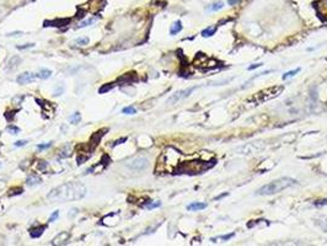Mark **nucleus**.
<instances>
[{
    "label": "nucleus",
    "instance_id": "obj_25",
    "mask_svg": "<svg viewBox=\"0 0 327 246\" xmlns=\"http://www.w3.org/2000/svg\"><path fill=\"white\" fill-rule=\"evenodd\" d=\"M224 5H223V3L221 2H219V3H215V4H213V6H210L209 9L212 10V11H217V10H219V9H221Z\"/></svg>",
    "mask_w": 327,
    "mask_h": 246
},
{
    "label": "nucleus",
    "instance_id": "obj_15",
    "mask_svg": "<svg viewBox=\"0 0 327 246\" xmlns=\"http://www.w3.org/2000/svg\"><path fill=\"white\" fill-rule=\"evenodd\" d=\"M44 229H46V225H42V227H39V228H36V229H32L31 231H30V235H31V238H39L42 234H43V231H44Z\"/></svg>",
    "mask_w": 327,
    "mask_h": 246
},
{
    "label": "nucleus",
    "instance_id": "obj_30",
    "mask_svg": "<svg viewBox=\"0 0 327 246\" xmlns=\"http://www.w3.org/2000/svg\"><path fill=\"white\" fill-rule=\"evenodd\" d=\"M52 147V143H46V144H39L37 145V149L38 150H43V149H47V148H49Z\"/></svg>",
    "mask_w": 327,
    "mask_h": 246
},
{
    "label": "nucleus",
    "instance_id": "obj_11",
    "mask_svg": "<svg viewBox=\"0 0 327 246\" xmlns=\"http://www.w3.org/2000/svg\"><path fill=\"white\" fill-rule=\"evenodd\" d=\"M70 153H72V144L66 143L65 145L62 147L58 156H59V158H68V156H70Z\"/></svg>",
    "mask_w": 327,
    "mask_h": 246
},
{
    "label": "nucleus",
    "instance_id": "obj_34",
    "mask_svg": "<svg viewBox=\"0 0 327 246\" xmlns=\"http://www.w3.org/2000/svg\"><path fill=\"white\" fill-rule=\"evenodd\" d=\"M320 8H325V9H326V11H325V14L327 12V0H322V4L320 5Z\"/></svg>",
    "mask_w": 327,
    "mask_h": 246
},
{
    "label": "nucleus",
    "instance_id": "obj_27",
    "mask_svg": "<svg viewBox=\"0 0 327 246\" xmlns=\"http://www.w3.org/2000/svg\"><path fill=\"white\" fill-rule=\"evenodd\" d=\"M48 166V164H47L46 161H38V164H37V169L39 170V171H43V170H46V167Z\"/></svg>",
    "mask_w": 327,
    "mask_h": 246
},
{
    "label": "nucleus",
    "instance_id": "obj_6",
    "mask_svg": "<svg viewBox=\"0 0 327 246\" xmlns=\"http://www.w3.org/2000/svg\"><path fill=\"white\" fill-rule=\"evenodd\" d=\"M148 166V160L145 158H137V159H133L129 164H128V167L134 170V171H142L144 170L145 167Z\"/></svg>",
    "mask_w": 327,
    "mask_h": 246
},
{
    "label": "nucleus",
    "instance_id": "obj_9",
    "mask_svg": "<svg viewBox=\"0 0 327 246\" xmlns=\"http://www.w3.org/2000/svg\"><path fill=\"white\" fill-rule=\"evenodd\" d=\"M135 80H137V76H135L134 73L124 74V75H122L121 78L117 79V81L121 83V84H130V83H133V81H135Z\"/></svg>",
    "mask_w": 327,
    "mask_h": 246
},
{
    "label": "nucleus",
    "instance_id": "obj_14",
    "mask_svg": "<svg viewBox=\"0 0 327 246\" xmlns=\"http://www.w3.org/2000/svg\"><path fill=\"white\" fill-rule=\"evenodd\" d=\"M51 75H52V70L46 69V68L41 69V70L36 74V76L39 78V79H48V78H51Z\"/></svg>",
    "mask_w": 327,
    "mask_h": 246
},
{
    "label": "nucleus",
    "instance_id": "obj_4",
    "mask_svg": "<svg viewBox=\"0 0 327 246\" xmlns=\"http://www.w3.org/2000/svg\"><path fill=\"white\" fill-rule=\"evenodd\" d=\"M283 86L282 85H279V86H271V87H267V89H263V90L258 91V93H256L251 99L250 101L255 102V103H263L268 100H272L277 96H279L280 94H282L283 91Z\"/></svg>",
    "mask_w": 327,
    "mask_h": 246
},
{
    "label": "nucleus",
    "instance_id": "obj_37",
    "mask_svg": "<svg viewBox=\"0 0 327 246\" xmlns=\"http://www.w3.org/2000/svg\"><path fill=\"white\" fill-rule=\"evenodd\" d=\"M228 3L230 5H234V4H236V3H240V0H228Z\"/></svg>",
    "mask_w": 327,
    "mask_h": 246
},
{
    "label": "nucleus",
    "instance_id": "obj_31",
    "mask_svg": "<svg viewBox=\"0 0 327 246\" xmlns=\"http://www.w3.org/2000/svg\"><path fill=\"white\" fill-rule=\"evenodd\" d=\"M63 91H64V87H63V86H60L59 89L56 87V89H54V95H56V96H59V95L63 94Z\"/></svg>",
    "mask_w": 327,
    "mask_h": 246
},
{
    "label": "nucleus",
    "instance_id": "obj_32",
    "mask_svg": "<svg viewBox=\"0 0 327 246\" xmlns=\"http://www.w3.org/2000/svg\"><path fill=\"white\" fill-rule=\"evenodd\" d=\"M35 44L33 43H30V44H25V46H17L16 48L17 49H26V48H31V47H33Z\"/></svg>",
    "mask_w": 327,
    "mask_h": 246
},
{
    "label": "nucleus",
    "instance_id": "obj_19",
    "mask_svg": "<svg viewBox=\"0 0 327 246\" xmlns=\"http://www.w3.org/2000/svg\"><path fill=\"white\" fill-rule=\"evenodd\" d=\"M79 121H80V113L79 112H75V113H73L72 116L69 117V122H72L73 124H76Z\"/></svg>",
    "mask_w": 327,
    "mask_h": 246
},
{
    "label": "nucleus",
    "instance_id": "obj_1",
    "mask_svg": "<svg viewBox=\"0 0 327 246\" xmlns=\"http://www.w3.org/2000/svg\"><path fill=\"white\" fill-rule=\"evenodd\" d=\"M86 194V187L79 182H70L64 184L57 188H53L47 198L52 202H59V201H76L81 199Z\"/></svg>",
    "mask_w": 327,
    "mask_h": 246
},
{
    "label": "nucleus",
    "instance_id": "obj_2",
    "mask_svg": "<svg viewBox=\"0 0 327 246\" xmlns=\"http://www.w3.org/2000/svg\"><path fill=\"white\" fill-rule=\"evenodd\" d=\"M214 159L208 160H192V161H183L180 163L175 167L176 174H188V175H196L202 174L203 171L210 169L214 165Z\"/></svg>",
    "mask_w": 327,
    "mask_h": 246
},
{
    "label": "nucleus",
    "instance_id": "obj_38",
    "mask_svg": "<svg viewBox=\"0 0 327 246\" xmlns=\"http://www.w3.org/2000/svg\"><path fill=\"white\" fill-rule=\"evenodd\" d=\"M232 235H234V234H230V235H225V236H223L221 239H223V240H228V239H230V238H231Z\"/></svg>",
    "mask_w": 327,
    "mask_h": 246
},
{
    "label": "nucleus",
    "instance_id": "obj_35",
    "mask_svg": "<svg viewBox=\"0 0 327 246\" xmlns=\"http://www.w3.org/2000/svg\"><path fill=\"white\" fill-rule=\"evenodd\" d=\"M126 140H127V138H122V139H120V140H116V142L113 143V147H114V145H117V144H122V143H123V142H126Z\"/></svg>",
    "mask_w": 327,
    "mask_h": 246
},
{
    "label": "nucleus",
    "instance_id": "obj_24",
    "mask_svg": "<svg viewBox=\"0 0 327 246\" xmlns=\"http://www.w3.org/2000/svg\"><path fill=\"white\" fill-rule=\"evenodd\" d=\"M96 21V19L93 17V19H89V20H86V21H83L81 24H80V26L79 27H84V26H90L91 24H93V22Z\"/></svg>",
    "mask_w": 327,
    "mask_h": 246
},
{
    "label": "nucleus",
    "instance_id": "obj_13",
    "mask_svg": "<svg viewBox=\"0 0 327 246\" xmlns=\"http://www.w3.org/2000/svg\"><path fill=\"white\" fill-rule=\"evenodd\" d=\"M207 208V204L205 203H199V202H194V203H191L187 206V209L188 211H201V209H204Z\"/></svg>",
    "mask_w": 327,
    "mask_h": 246
},
{
    "label": "nucleus",
    "instance_id": "obj_18",
    "mask_svg": "<svg viewBox=\"0 0 327 246\" xmlns=\"http://www.w3.org/2000/svg\"><path fill=\"white\" fill-rule=\"evenodd\" d=\"M215 31H217V27H208V29H205V30H203V32H202V36L203 37H208V36H212V35H214L215 33Z\"/></svg>",
    "mask_w": 327,
    "mask_h": 246
},
{
    "label": "nucleus",
    "instance_id": "obj_28",
    "mask_svg": "<svg viewBox=\"0 0 327 246\" xmlns=\"http://www.w3.org/2000/svg\"><path fill=\"white\" fill-rule=\"evenodd\" d=\"M58 217H59V211H54V212H53V214L49 217V220H48V221H49V223H52V221H54V220H56Z\"/></svg>",
    "mask_w": 327,
    "mask_h": 246
},
{
    "label": "nucleus",
    "instance_id": "obj_5",
    "mask_svg": "<svg viewBox=\"0 0 327 246\" xmlns=\"http://www.w3.org/2000/svg\"><path fill=\"white\" fill-rule=\"evenodd\" d=\"M196 90V87H190V89H186V90H182V91H177L176 94H174L170 99H169V103H175L182 99H186V97H188L193 91Z\"/></svg>",
    "mask_w": 327,
    "mask_h": 246
},
{
    "label": "nucleus",
    "instance_id": "obj_23",
    "mask_svg": "<svg viewBox=\"0 0 327 246\" xmlns=\"http://www.w3.org/2000/svg\"><path fill=\"white\" fill-rule=\"evenodd\" d=\"M23 192V190L21 188V187H16V188H12L10 192H9V196L11 197V196H16V194H21Z\"/></svg>",
    "mask_w": 327,
    "mask_h": 246
},
{
    "label": "nucleus",
    "instance_id": "obj_33",
    "mask_svg": "<svg viewBox=\"0 0 327 246\" xmlns=\"http://www.w3.org/2000/svg\"><path fill=\"white\" fill-rule=\"evenodd\" d=\"M26 143H27V140H17L15 143V147H23V145H26Z\"/></svg>",
    "mask_w": 327,
    "mask_h": 246
},
{
    "label": "nucleus",
    "instance_id": "obj_12",
    "mask_svg": "<svg viewBox=\"0 0 327 246\" xmlns=\"http://www.w3.org/2000/svg\"><path fill=\"white\" fill-rule=\"evenodd\" d=\"M26 184L29 186H35V185H38L41 184V177H38L37 175H30L26 180Z\"/></svg>",
    "mask_w": 327,
    "mask_h": 246
},
{
    "label": "nucleus",
    "instance_id": "obj_20",
    "mask_svg": "<svg viewBox=\"0 0 327 246\" xmlns=\"http://www.w3.org/2000/svg\"><path fill=\"white\" fill-rule=\"evenodd\" d=\"M122 113H124V115H134V113H137V111H135L134 107L128 106V107H124L122 110Z\"/></svg>",
    "mask_w": 327,
    "mask_h": 246
},
{
    "label": "nucleus",
    "instance_id": "obj_21",
    "mask_svg": "<svg viewBox=\"0 0 327 246\" xmlns=\"http://www.w3.org/2000/svg\"><path fill=\"white\" fill-rule=\"evenodd\" d=\"M300 72V68H298V69H294V70H292V72H288V73H285L284 75H283V79L284 80H287V79H289V78H293L295 74H298Z\"/></svg>",
    "mask_w": 327,
    "mask_h": 246
},
{
    "label": "nucleus",
    "instance_id": "obj_3",
    "mask_svg": "<svg viewBox=\"0 0 327 246\" xmlns=\"http://www.w3.org/2000/svg\"><path fill=\"white\" fill-rule=\"evenodd\" d=\"M295 184H296V181L292 177H282V178H278V180H274V181L265 185L262 188L257 191V193L261 196H272V194H275V193L283 191V190H285Z\"/></svg>",
    "mask_w": 327,
    "mask_h": 246
},
{
    "label": "nucleus",
    "instance_id": "obj_16",
    "mask_svg": "<svg viewBox=\"0 0 327 246\" xmlns=\"http://www.w3.org/2000/svg\"><path fill=\"white\" fill-rule=\"evenodd\" d=\"M181 30H182V24H181V21H176L175 24L171 26V29H170V33H171V35H176V33H178Z\"/></svg>",
    "mask_w": 327,
    "mask_h": 246
},
{
    "label": "nucleus",
    "instance_id": "obj_8",
    "mask_svg": "<svg viewBox=\"0 0 327 246\" xmlns=\"http://www.w3.org/2000/svg\"><path fill=\"white\" fill-rule=\"evenodd\" d=\"M35 78H36V75H35L33 73L25 72V73H22V74H20V75L17 76L16 81H17L19 84L23 85V84H27V83H32V81L35 80Z\"/></svg>",
    "mask_w": 327,
    "mask_h": 246
},
{
    "label": "nucleus",
    "instance_id": "obj_10",
    "mask_svg": "<svg viewBox=\"0 0 327 246\" xmlns=\"http://www.w3.org/2000/svg\"><path fill=\"white\" fill-rule=\"evenodd\" d=\"M20 63H21V58H20L19 56H15V57H12V58H10V59H9L8 65H6V69L12 70V69H15V68H16V66H19V65H20Z\"/></svg>",
    "mask_w": 327,
    "mask_h": 246
},
{
    "label": "nucleus",
    "instance_id": "obj_36",
    "mask_svg": "<svg viewBox=\"0 0 327 246\" xmlns=\"http://www.w3.org/2000/svg\"><path fill=\"white\" fill-rule=\"evenodd\" d=\"M262 64L260 63V64H255V65H251V66H248V70H252V69H256V68H258V66H261Z\"/></svg>",
    "mask_w": 327,
    "mask_h": 246
},
{
    "label": "nucleus",
    "instance_id": "obj_29",
    "mask_svg": "<svg viewBox=\"0 0 327 246\" xmlns=\"http://www.w3.org/2000/svg\"><path fill=\"white\" fill-rule=\"evenodd\" d=\"M160 206H161V202H154V203L147 204V208L148 209H153V208H156V207H160Z\"/></svg>",
    "mask_w": 327,
    "mask_h": 246
},
{
    "label": "nucleus",
    "instance_id": "obj_26",
    "mask_svg": "<svg viewBox=\"0 0 327 246\" xmlns=\"http://www.w3.org/2000/svg\"><path fill=\"white\" fill-rule=\"evenodd\" d=\"M6 129H8L9 132H11V134H17V133H20V128H19V127H15V126H9Z\"/></svg>",
    "mask_w": 327,
    "mask_h": 246
},
{
    "label": "nucleus",
    "instance_id": "obj_7",
    "mask_svg": "<svg viewBox=\"0 0 327 246\" xmlns=\"http://www.w3.org/2000/svg\"><path fill=\"white\" fill-rule=\"evenodd\" d=\"M105 130H107V129L105 128V129H101V130L95 132V133L92 134V137L90 138V142H89V144H87V145L90 147V150H93V149H95V148L99 145V143H100L101 138L103 137V134H105V133H103Z\"/></svg>",
    "mask_w": 327,
    "mask_h": 246
},
{
    "label": "nucleus",
    "instance_id": "obj_17",
    "mask_svg": "<svg viewBox=\"0 0 327 246\" xmlns=\"http://www.w3.org/2000/svg\"><path fill=\"white\" fill-rule=\"evenodd\" d=\"M113 86H114V84H105V85H102L101 87H100V90H99V93L100 94H105V93H108L110 90H112L113 89Z\"/></svg>",
    "mask_w": 327,
    "mask_h": 246
},
{
    "label": "nucleus",
    "instance_id": "obj_22",
    "mask_svg": "<svg viewBox=\"0 0 327 246\" xmlns=\"http://www.w3.org/2000/svg\"><path fill=\"white\" fill-rule=\"evenodd\" d=\"M75 43L79 44V46H85V44L89 43V38L87 37H83V38H78L75 39Z\"/></svg>",
    "mask_w": 327,
    "mask_h": 246
}]
</instances>
